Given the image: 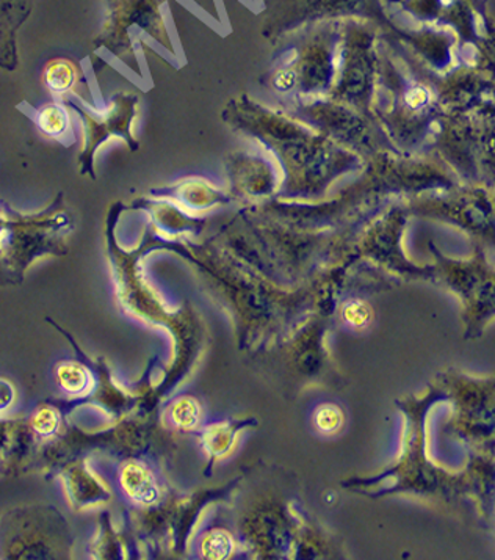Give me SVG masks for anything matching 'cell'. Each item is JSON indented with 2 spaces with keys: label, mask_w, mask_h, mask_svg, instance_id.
<instances>
[{
  "label": "cell",
  "mask_w": 495,
  "mask_h": 560,
  "mask_svg": "<svg viewBox=\"0 0 495 560\" xmlns=\"http://www.w3.org/2000/svg\"><path fill=\"white\" fill-rule=\"evenodd\" d=\"M440 388L453 406L448 432L472 455L495 457V375L479 378L448 368Z\"/></svg>",
  "instance_id": "obj_1"
},
{
  "label": "cell",
  "mask_w": 495,
  "mask_h": 560,
  "mask_svg": "<svg viewBox=\"0 0 495 560\" xmlns=\"http://www.w3.org/2000/svg\"><path fill=\"white\" fill-rule=\"evenodd\" d=\"M437 261L440 280L460 299L464 338H482L487 325L495 320V270L486 262L484 247L475 245L469 261H453L439 253Z\"/></svg>",
  "instance_id": "obj_2"
},
{
  "label": "cell",
  "mask_w": 495,
  "mask_h": 560,
  "mask_svg": "<svg viewBox=\"0 0 495 560\" xmlns=\"http://www.w3.org/2000/svg\"><path fill=\"white\" fill-rule=\"evenodd\" d=\"M64 103L68 106L78 110L82 115L83 122H85V144L79 162H81V175H90L93 179L95 175V154L99 150L101 144L106 143L110 137H121L128 142L130 150L135 151L139 148L135 139L132 137V121L135 118L137 96L126 95L119 93L111 100L110 106L107 107L106 114L103 117L96 118L95 115L90 114L81 103L67 100Z\"/></svg>",
  "instance_id": "obj_3"
},
{
  "label": "cell",
  "mask_w": 495,
  "mask_h": 560,
  "mask_svg": "<svg viewBox=\"0 0 495 560\" xmlns=\"http://www.w3.org/2000/svg\"><path fill=\"white\" fill-rule=\"evenodd\" d=\"M34 0H0V68L14 71L20 67L17 31L31 18Z\"/></svg>",
  "instance_id": "obj_4"
},
{
  "label": "cell",
  "mask_w": 495,
  "mask_h": 560,
  "mask_svg": "<svg viewBox=\"0 0 495 560\" xmlns=\"http://www.w3.org/2000/svg\"><path fill=\"white\" fill-rule=\"evenodd\" d=\"M122 487L128 491L132 500L142 504H153L158 500L157 483H155L150 469L140 464H129L122 469Z\"/></svg>",
  "instance_id": "obj_5"
},
{
  "label": "cell",
  "mask_w": 495,
  "mask_h": 560,
  "mask_svg": "<svg viewBox=\"0 0 495 560\" xmlns=\"http://www.w3.org/2000/svg\"><path fill=\"white\" fill-rule=\"evenodd\" d=\"M78 70L67 59L50 60L43 70V81L52 93H67L75 84Z\"/></svg>",
  "instance_id": "obj_6"
},
{
  "label": "cell",
  "mask_w": 495,
  "mask_h": 560,
  "mask_svg": "<svg viewBox=\"0 0 495 560\" xmlns=\"http://www.w3.org/2000/svg\"><path fill=\"white\" fill-rule=\"evenodd\" d=\"M36 122L43 132L50 137H59L67 132L70 118H68L67 110L59 104H48V106L39 108Z\"/></svg>",
  "instance_id": "obj_7"
},
{
  "label": "cell",
  "mask_w": 495,
  "mask_h": 560,
  "mask_svg": "<svg viewBox=\"0 0 495 560\" xmlns=\"http://www.w3.org/2000/svg\"><path fill=\"white\" fill-rule=\"evenodd\" d=\"M233 538L224 530H213L202 541V555L205 559L223 560L227 559L233 552Z\"/></svg>",
  "instance_id": "obj_8"
},
{
  "label": "cell",
  "mask_w": 495,
  "mask_h": 560,
  "mask_svg": "<svg viewBox=\"0 0 495 560\" xmlns=\"http://www.w3.org/2000/svg\"><path fill=\"white\" fill-rule=\"evenodd\" d=\"M200 406L191 397L177 400L176 406L173 407V421H175L177 428L193 429L200 422Z\"/></svg>",
  "instance_id": "obj_9"
},
{
  "label": "cell",
  "mask_w": 495,
  "mask_h": 560,
  "mask_svg": "<svg viewBox=\"0 0 495 560\" xmlns=\"http://www.w3.org/2000/svg\"><path fill=\"white\" fill-rule=\"evenodd\" d=\"M61 385L71 393H81L89 386L90 377L78 364H68L60 370Z\"/></svg>",
  "instance_id": "obj_10"
},
{
  "label": "cell",
  "mask_w": 495,
  "mask_h": 560,
  "mask_svg": "<svg viewBox=\"0 0 495 560\" xmlns=\"http://www.w3.org/2000/svg\"><path fill=\"white\" fill-rule=\"evenodd\" d=\"M317 428L325 433H332L341 429L343 422L342 411L335 406H325L317 411Z\"/></svg>",
  "instance_id": "obj_11"
},
{
  "label": "cell",
  "mask_w": 495,
  "mask_h": 560,
  "mask_svg": "<svg viewBox=\"0 0 495 560\" xmlns=\"http://www.w3.org/2000/svg\"><path fill=\"white\" fill-rule=\"evenodd\" d=\"M343 316H345L346 323L352 324L353 327H364L370 323L372 311L366 303L352 302L343 310Z\"/></svg>",
  "instance_id": "obj_12"
}]
</instances>
